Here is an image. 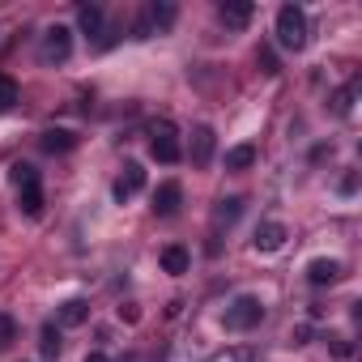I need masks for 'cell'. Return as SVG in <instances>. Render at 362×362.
<instances>
[{
	"label": "cell",
	"instance_id": "1",
	"mask_svg": "<svg viewBox=\"0 0 362 362\" xmlns=\"http://www.w3.org/2000/svg\"><path fill=\"white\" fill-rule=\"evenodd\" d=\"M9 179H13V188H18V209L26 218H43V179H39V170L30 162H13Z\"/></svg>",
	"mask_w": 362,
	"mask_h": 362
},
{
	"label": "cell",
	"instance_id": "2",
	"mask_svg": "<svg viewBox=\"0 0 362 362\" xmlns=\"http://www.w3.org/2000/svg\"><path fill=\"white\" fill-rule=\"evenodd\" d=\"M260 320H264V303H260L256 294H239V298H230L226 311H222L226 332H252Z\"/></svg>",
	"mask_w": 362,
	"mask_h": 362
},
{
	"label": "cell",
	"instance_id": "3",
	"mask_svg": "<svg viewBox=\"0 0 362 362\" xmlns=\"http://www.w3.org/2000/svg\"><path fill=\"white\" fill-rule=\"evenodd\" d=\"M149 153L162 162V166H175L184 158V145H179V128L170 119H153L149 124Z\"/></svg>",
	"mask_w": 362,
	"mask_h": 362
},
{
	"label": "cell",
	"instance_id": "4",
	"mask_svg": "<svg viewBox=\"0 0 362 362\" xmlns=\"http://www.w3.org/2000/svg\"><path fill=\"white\" fill-rule=\"evenodd\" d=\"M277 43L286 52H303L307 47V13L298 5H281L277 9Z\"/></svg>",
	"mask_w": 362,
	"mask_h": 362
},
{
	"label": "cell",
	"instance_id": "5",
	"mask_svg": "<svg viewBox=\"0 0 362 362\" xmlns=\"http://www.w3.org/2000/svg\"><path fill=\"white\" fill-rule=\"evenodd\" d=\"M175 18H179V9L170 5V0H153V5H145V13L136 18L132 35H136V39H153V35L170 30V26H175Z\"/></svg>",
	"mask_w": 362,
	"mask_h": 362
},
{
	"label": "cell",
	"instance_id": "6",
	"mask_svg": "<svg viewBox=\"0 0 362 362\" xmlns=\"http://www.w3.org/2000/svg\"><path fill=\"white\" fill-rule=\"evenodd\" d=\"M73 56V30L69 26H47L43 43H39V60L43 64H64Z\"/></svg>",
	"mask_w": 362,
	"mask_h": 362
},
{
	"label": "cell",
	"instance_id": "7",
	"mask_svg": "<svg viewBox=\"0 0 362 362\" xmlns=\"http://www.w3.org/2000/svg\"><path fill=\"white\" fill-rule=\"evenodd\" d=\"M286 239H290V230H286L281 222H260L256 235H252V247H256L260 256H273V252L286 247Z\"/></svg>",
	"mask_w": 362,
	"mask_h": 362
},
{
	"label": "cell",
	"instance_id": "8",
	"mask_svg": "<svg viewBox=\"0 0 362 362\" xmlns=\"http://www.w3.org/2000/svg\"><path fill=\"white\" fill-rule=\"evenodd\" d=\"M141 188H145V166H141V162H124V170H119V179H115V201L124 205V201H132Z\"/></svg>",
	"mask_w": 362,
	"mask_h": 362
},
{
	"label": "cell",
	"instance_id": "9",
	"mask_svg": "<svg viewBox=\"0 0 362 362\" xmlns=\"http://www.w3.org/2000/svg\"><path fill=\"white\" fill-rule=\"evenodd\" d=\"M214 149H218V132H214L209 124L192 128V145H188V153H192V166H209V162H214Z\"/></svg>",
	"mask_w": 362,
	"mask_h": 362
},
{
	"label": "cell",
	"instance_id": "10",
	"mask_svg": "<svg viewBox=\"0 0 362 362\" xmlns=\"http://www.w3.org/2000/svg\"><path fill=\"white\" fill-rule=\"evenodd\" d=\"M179 205H184V188H179L175 179L158 184V192H153V214H158V218H170V214H179Z\"/></svg>",
	"mask_w": 362,
	"mask_h": 362
},
{
	"label": "cell",
	"instance_id": "11",
	"mask_svg": "<svg viewBox=\"0 0 362 362\" xmlns=\"http://www.w3.org/2000/svg\"><path fill=\"white\" fill-rule=\"evenodd\" d=\"M158 260H162V273H170V277H184V273H188V264H192L188 247H179V243H166Z\"/></svg>",
	"mask_w": 362,
	"mask_h": 362
},
{
	"label": "cell",
	"instance_id": "12",
	"mask_svg": "<svg viewBox=\"0 0 362 362\" xmlns=\"http://www.w3.org/2000/svg\"><path fill=\"white\" fill-rule=\"evenodd\" d=\"M39 145H43V153H69V149H77V132L73 128H47L39 136Z\"/></svg>",
	"mask_w": 362,
	"mask_h": 362
},
{
	"label": "cell",
	"instance_id": "13",
	"mask_svg": "<svg viewBox=\"0 0 362 362\" xmlns=\"http://www.w3.org/2000/svg\"><path fill=\"white\" fill-rule=\"evenodd\" d=\"M307 281H311V286H332V281H341V260H328V256L311 260V264H307Z\"/></svg>",
	"mask_w": 362,
	"mask_h": 362
},
{
	"label": "cell",
	"instance_id": "14",
	"mask_svg": "<svg viewBox=\"0 0 362 362\" xmlns=\"http://www.w3.org/2000/svg\"><path fill=\"white\" fill-rule=\"evenodd\" d=\"M56 320H60L64 328H81V324L90 320V303H86V298H64L60 311H56Z\"/></svg>",
	"mask_w": 362,
	"mask_h": 362
},
{
	"label": "cell",
	"instance_id": "15",
	"mask_svg": "<svg viewBox=\"0 0 362 362\" xmlns=\"http://www.w3.org/2000/svg\"><path fill=\"white\" fill-rule=\"evenodd\" d=\"M218 13H222V22H226V26L243 30V26L252 22V13H256V9H252V0H226V5H222Z\"/></svg>",
	"mask_w": 362,
	"mask_h": 362
},
{
	"label": "cell",
	"instance_id": "16",
	"mask_svg": "<svg viewBox=\"0 0 362 362\" xmlns=\"http://www.w3.org/2000/svg\"><path fill=\"white\" fill-rule=\"evenodd\" d=\"M239 214H243V197H226V201H218V209H214V230L235 226Z\"/></svg>",
	"mask_w": 362,
	"mask_h": 362
},
{
	"label": "cell",
	"instance_id": "17",
	"mask_svg": "<svg viewBox=\"0 0 362 362\" xmlns=\"http://www.w3.org/2000/svg\"><path fill=\"white\" fill-rule=\"evenodd\" d=\"M256 166V145H235L226 149V170H252Z\"/></svg>",
	"mask_w": 362,
	"mask_h": 362
},
{
	"label": "cell",
	"instance_id": "18",
	"mask_svg": "<svg viewBox=\"0 0 362 362\" xmlns=\"http://www.w3.org/2000/svg\"><path fill=\"white\" fill-rule=\"evenodd\" d=\"M77 26H81V35H98L103 30V5H81L77 9Z\"/></svg>",
	"mask_w": 362,
	"mask_h": 362
},
{
	"label": "cell",
	"instance_id": "19",
	"mask_svg": "<svg viewBox=\"0 0 362 362\" xmlns=\"http://www.w3.org/2000/svg\"><path fill=\"white\" fill-rule=\"evenodd\" d=\"M358 90H362V86H358V77H354V81H349L345 90H337V94H332V111H337L341 119H345V115L354 111V98H358Z\"/></svg>",
	"mask_w": 362,
	"mask_h": 362
},
{
	"label": "cell",
	"instance_id": "20",
	"mask_svg": "<svg viewBox=\"0 0 362 362\" xmlns=\"http://www.w3.org/2000/svg\"><path fill=\"white\" fill-rule=\"evenodd\" d=\"M18 94H22V90H18V81H13L9 73H0V115L18 107Z\"/></svg>",
	"mask_w": 362,
	"mask_h": 362
},
{
	"label": "cell",
	"instance_id": "21",
	"mask_svg": "<svg viewBox=\"0 0 362 362\" xmlns=\"http://www.w3.org/2000/svg\"><path fill=\"white\" fill-rule=\"evenodd\" d=\"M39 349H43V358H56V354H60V332H56V324H43Z\"/></svg>",
	"mask_w": 362,
	"mask_h": 362
},
{
	"label": "cell",
	"instance_id": "22",
	"mask_svg": "<svg viewBox=\"0 0 362 362\" xmlns=\"http://www.w3.org/2000/svg\"><path fill=\"white\" fill-rule=\"evenodd\" d=\"M256 64H260V73H269V77H277V73H281V60H277V52H273V47H260V52H256Z\"/></svg>",
	"mask_w": 362,
	"mask_h": 362
},
{
	"label": "cell",
	"instance_id": "23",
	"mask_svg": "<svg viewBox=\"0 0 362 362\" xmlns=\"http://www.w3.org/2000/svg\"><path fill=\"white\" fill-rule=\"evenodd\" d=\"M18 341V320L13 315H0V349Z\"/></svg>",
	"mask_w": 362,
	"mask_h": 362
},
{
	"label": "cell",
	"instance_id": "24",
	"mask_svg": "<svg viewBox=\"0 0 362 362\" xmlns=\"http://www.w3.org/2000/svg\"><path fill=\"white\" fill-rule=\"evenodd\" d=\"M328 345H332V358H341V362H345V358L354 354V345H349L345 337H328Z\"/></svg>",
	"mask_w": 362,
	"mask_h": 362
},
{
	"label": "cell",
	"instance_id": "25",
	"mask_svg": "<svg viewBox=\"0 0 362 362\" xmlns=\"http://www.w3.org/2000/svg\"><path fill=\"white\" fill-rule=\"evenodd\" d=\"M337 192H341V197H354V192H358V175H354V170H345V175H341Z\"/></svg>",
	"mask_w": 362,
	"mask_h": 362
},
{
	"label": "cell",
	"instance_id": "26",
	"mask_svg": "<svg viewBox=\"0 0 362 362\" xmlns=\"http://www.w3.org/2000/svg\"><path fill=\"white\" fill-rule=\"evenodd\" d=\"M311 341V324H294L290 328V345H307Z\"/></svg>",
	"mask_w": 362,
	"mask_h": 362
},
{
	"label": "cell",
	"instance_id": "27",
	"mask_svg": "<svg viewBox=\"0 0 362 362\" xmlns=\"http://www.w3.org/2000/svg\"><path fill=\"white\" fill-rule=\"evenodd\" d=\"M119 320H128V324H136V320H141V311H136L132 303H124V307H119Z\"/></svg>",
	"mask_w": 362,
	"mask_h": 362
},
{
	"label": "cell",
	"instance_id": "28",
	"mask_svg": "<svg viewBox=\"0 0 362 362\" xmlns=\"http://www.w3.org/2000/svg\"><path fill=\"white\" fill-rule=\"evenodd\" d=\"M86 362H107V354H103V349H94V354H86Z\"/></svg>",
	"mask_w": 362,
	"mask_h": 362
}]
</instances>
